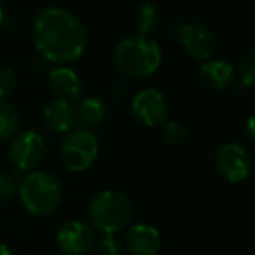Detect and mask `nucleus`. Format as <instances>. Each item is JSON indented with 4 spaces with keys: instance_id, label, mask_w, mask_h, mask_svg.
<instances>
[{
    "instance_id": "f257e3e1",
    "label": "nucleus",
    "mask_w": 255,
    "mask_h": 255,
    "mask_svg": "<svg viewBox=\"0 0 255 255\" xmlns=\"http://www.w3.org/2000/svg\"><path fill=\"white\" fill-rule=\"evenodd\" d=\"M31 40L37 51L61 66L78 61L87 51L85 24L64 7H45L31 21Z\"/></svg>"
},
{
    "instance_id": "f03ea898",
    "label": "nucleus",
    "mask_w": 255,
    "mask_h": 255,
    "mask_svg": "<svg viewBox=\"0 0 255 255\" xmlns=\"http://www.w3.org/2000/svg\"><path fill=\"white\" fill-rule=\"evenodd\" d=\"M113 59L120 71L134 78H146L160 68L161 49L151 37L130 35L115 45Z\"/></svg>"
},
{
    "instance_id": "7ed1b4c3",
    "label": "nucleus",
    "mask_w": 255,
    "mask_h": 255,
    "mask_svg": "<svg viewBox=\"0 0 255 255\" xmlns=\"http://www.w3.org/2000/svg\"><path fill=\"white\" fill-rule=\"evenodd\" d=\"M17 191L24 208L37 217L54 214L63 202V188L59 181L52 174L42 170H33L24 175Z\"/></svg>"
},
{
    "instance_id": "20e7f679",
    "label": "nucleus",
    "mask_w": 255,
    "mask_h": 255,
    "mask_svg": "<svg viewBox=\"0 0 255 255\" xmlns=\"http://www.w3.org/2000/svg\"><path fill=\"white\" fill-rule=\"evenodd\" d=\"M130 219V200L117 189H104L98 193L89 205V226L103 235H115L124 229Z\"/></svg>"
},
{
    "instance_id": "39448f33",
    "label": "nucleus",
    "mask_w": 255,
    "mask_h": 255,
    "mask_svg": "<svg viewBox=\"0 0 255 255\" xmlns=\"http://www.w3.org/2000/svg\"><path fill=\"white\" fill-rule=\"evenodd\" d=\"M61 161L70 172L80 174L94 165L99 154V142L92 130L73 128L64 134L59 148Z\"/></svg>"
},
{
    "instance_id": "423d86ee",
    "label": "nucleus",
    "mask_w": 255,
    "mask_h": 255,
    "mask_svg": "<svg viewBox=\"0 0 255 255\" xmlns=\"http://www.w3.org/2000/svg\"><path fill=\"white\" fill-rule=\"evenodd\" d=\"M45 141L37 130L17 132L9 142L7 156L17 172H33L44 160Z\"/></svg>"
},
{
    "instance_id": "0eeeda50",
    "label": "nucleus",
    "mask_w": 255,
    "mask_h": 255,
    "mask_svg": "<svg viewBox=\"0 0 255 255\" xmlns=\"http://www.w3.org/2000/svg\"><path fill=\"white\" fill-rule=\"evenodd\" d=\"M175 35H177L182 49L195 59H212L215 49H217V35L214 33L212 28H208L200 21L181 23L175 28Z\"/></svg>"
},
{
    "instance_id": "6e6552de",
    "label": "nucleus",
    "mask_w": 255,
    "mask_h": 255,
    "mask_svg": "<svg viewBox=\"0 0 255 255\" xmlns=\"http://www.w3.org/2000/svg\"><path fill=\"white\" fill-rule=\"evenodd\" d=\"M215 168L229 182H242L254 170L249 151L238 142H226L215 153Z\"/></svg>"
},
{
    "instance_id": "1a4fd4ad",
    "label": "nucleus",
    "mask_w": 255,
    "mask_h": 255,
    "mask_svg": "<svg viewBox=\"0 0 255 255\" xmlns=\"http://www.w3.org/2000/svg\"><path fill=\"white\" fill-rule=\"evenodd\" d=\"M132 115L146 127H161L168 122V103L158 89L139 91L130 103Z\"/></svg>"
},
{
    "instance_id": "9d476101",
    "label": "nucleus",
    "mask_w": 255,
    "mask_h": 255,
    "mask_svg": "<svg viewBox=\"0 0 255 255\" xmlns=\"http://www.w3.org/2000/svg\"><path fill=\"white\" fill-rule=\"evenodd\" d=\"M94 229L80 219L66 221L56 235L57 249L63 255H85L94 245Z\"/></svg>"
},
{
    "instance_id": "9b49d317",
    "label": "nucleus",
    "mask_w": 255,
    "mask_h": 255,
    "mask_svg": "<svg viewBox=\"0 0 255 255\" xmlns=\"http://www.w3.org/2000/svg\"><path fill=\"white\" fill-rule=\"evenodd\" d=\"M47 87L54 99L73 103L82 96V80L78 73L70 66H56L47 77Z\"/></svg>"
},
{
    "instance_id": "f8f14e48",
    "label": "nucleus",
    "mask_w": 255,
    "mask_h": 255,
    "mask_svg": "<svg viewBox=\"0 0 255 255\" xmlns=\"http://www.w3.org/2000/svg\"><path fill=\"white\" fill-rule=\"evenodd\" d=\"M44 125L52 134H68L77 125L73 103L63 101V99H52L45 104L42 111Z\"/></svg>"
},
{
    "instance_id": "ddd939ff",
    "label": "nucleus",
    "mask_w": 255,
    "mask_h": 255,
    "mask_svg": "<svg viewBox=\"0 0 255 255\" xmlns=\"http://www.w3.org/2000/svg\"><path fill=\"white\" fill-rule=\"evenodd\" d=\"M125 245L130 255H156L161 249V235L154 226L134 224L127 231Z\"/></svg>"
},
{
    "instance_id": "4468645a",
    "label": "nucleus",
    "mask_w": 255,
    "mask_h": 255,
    "mask_svg": "<svg viewBox=\"0 0 255 255\" xmlns=\"http://www.w3.org/2000/svg\"><path fill=\"white\" fill-rule=\"evenodd\" d=\"M200 80L203 85L214 91H224L235 80V68L226 59H208L198 70Z\"/></svg>"
},
{
    "instance_id": "2eb2a0df",
    "label": "nucleus",
    "mask_w": 255,
    "mask_h": 255,
    "mask_svg": "<svg viewBox=\"0 0 255 255\" xmlns=\"http://www.w3.org/2000/svg\"><path fill=\"white\" fill-rule=\"evenodd\" d=\"M104 115H106V108L104 103L96 96H87V98L80 99L78 106L75 108V117H77V128H85V130H92L98 125L103 124Z\"/></svg>"
},
{
    "instance_id": "dca6fc26",
    "label": "nucleus",
    "mask_w": 255,
    "mask_h": 255,
    "mask_svg": "<svg viewBox=\"0 0 255 255\" xmlns=\"http://www.w3.org/2000/svg\"><path fill=\"white\" fill-rule=\"evenodd\" d=\"M160 10L151 2H142L134 12V28L137 35H142V37H149L154 33L160 26Z\"/></svg>"
},
{
    "instance_id": "f3484780",
    "label": "nucleus",
    "mask_w": 255,
    "mask_h": 255,
    "mask_svg": "<svg viewBox=\"0 0 255 255\" xmlns=\"http://www.w3.org/2000/svg\"><path fill=\"white\" fill-rule=\"evenodd\" d=\"M21 113L9 99H0V142L10 141L19 132Z\"/></svg>"
},
{
    "instance_id": "a211bd4d",
    "label": "nucleus",
    "mask_w": 255,
    "mask_h": 255,
    "mask_svg": "<svg viewBox=\"0 0 255 255\" xmlns=\"http://www.w3.org/2000/svg\"><path fill=\"white\" fill-rule=\"evenodd\" d=\"M163 137L168 144L182 146L188 141V128H186L181 122L170 120L163 125Z\"/></svg>"
},
{
    "instance_id": "6ab92c4d",
    "label": "nucleus",
    "mask_w": 255,
    "mask_h": 255,
    "mask_svg": "<svg viewBox=\"0 0 255 255\" xmlns=\"http://www.w3.org/2000/svg\"><path fill=\"white\" fill-rule=\"evenodd\" d=\"M240 82L245 87H255V49L242 57L238 66Z\"/></svg>"
},
{
    "instance_id": "aec40b11",
    "label": "nucleus",
    "mask_w": 255,
    "mask_h": 255,
    "mask_svg": "<svg viewBox=\"0 0 255 255\" xmlns=\"http://www.w3.org/2000/svg\"><path fill=\"white\" fill-rule=\"evenodd\" d=\"M17 75L12 68H0V99H9L17 91Z\"/></svg>"
},
{
    "instance_id": "412c9836",
    "label": "nucleus",
    "mask_w": 255,
    "mask_h": 255,
    "mask_svg": "<svg viewBox=\"0 0 255 255\" xmlns=\"http://www.w3.org/2000/svg\"><path fill=\"white\" fill-rule=\"evenodd\" d=\"M94 255H120V245L113 235H103L101 238L94 240L92 245Z\"/></svg>"
},
{
    "instance_id": "4be33fe9",
    "label": "nucleus",
    "mask_w": 255,
    "mask_h": 255,
    "mask_svg": "<svg viewBox=\"0 0 255 255\" xmlns=\"http://www.w3.org/2000/svg\"><path fill=\"white\" fill-rule=\"evenodd\" d=\"M16 195V182L5 174H0V203L9 202Z\"/></svg>"
},
{
    "instance_id": "5701e85b",
    "label": "nucleus",
    "mask_w": 255,
    "mask_h": 255,
    "mask_svg": "<svg viewBox=\"0 0 255 255\" xmlns=\"http://www.w3.org/2000/svg\"><path fill=\"white\" fill-rule=\"evenodd\" d=\"M245 130H247V135H249V139L255 144V115H252V117L247 120Z\"/></svg>"
},
{
    "instance_id": "b1692460",
    "label": "nucleus",
    "mask_w": 255,
    "mask_h": 255,
    "mask_svg": "<svg viewBox=\"0 0 255 255\" xmlns=\"http://www.w3.org/2000/svg\"><path fill=\"white\" fill-rule=\"evenodd\" d=\"M0 255H14V252L10 250L9 245H5V243H0Z\"/></svg>"
},
{
    "instance_id": "393cba45",
    "label": "nucleus",
    "mask_w": 255,
    "mask_h": 255,
    "mask_svg": "<svg viewBox=\"0 0 255 255\" xmlns=\"http://www.w3.org/2000/svg\"><path fill=\"white\" fill-rule=\"evenodd\" d=\"M3 23V7H2V3H0V24Z\"/></svg>"
}]
</instances>
